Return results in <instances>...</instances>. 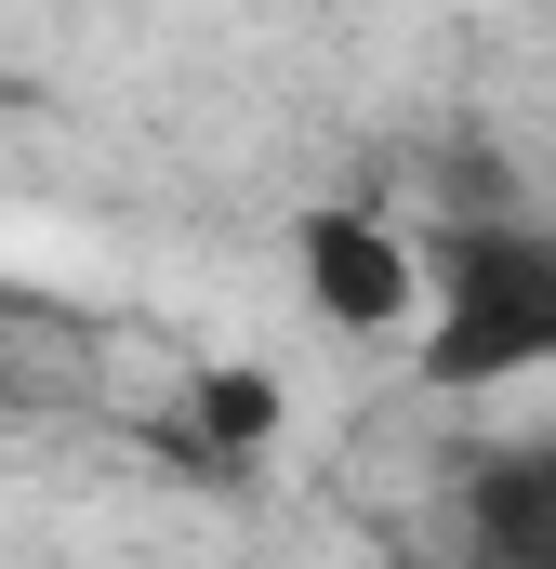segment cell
<instances>
[{
	"instance_id": "277c9868",
	"label": "cell",
	"mask_w": 556,
	"mask_h": 569,
	"mask_svg": "<svg viewBox=\"0 0 556 569\" xmlns=\"http://www.w3.org/2000/svg\"><path fill=\"white\" fill-rule=\"evenodd\" d=\"M278 411H291V398H278V371H252V358H212V371H199V385H186V450H199V463H252V450H266L278 437Z\"/></svg>"
},
{
	"instance_id": "7a4b0ae2",
	"label": "cell",
	"mask_w": 556,
	"mask_h": 569,
	"mask_svg": "<svg viewBox=\"0 0 556 569\" xmlns=\"http://www.w3.org/2000/svg\"><path fill=\"white\" fill-rule=\"evenodd\" d=\"M291 266H305V305H318L345 345H411L424 305H437L424 239L398 212H371V199H318V212L291 226Z\"/></svg>"
},
{
	"instance_id": "6da1fadb",
	"label": "cell",
	"mask_w": 556,
	"mask_h": 569,
	"mask_svg": "<svg viewBox=\"0 0 556 569\" xmlns=\"http://www.w3.org/2000/svg\"><path fill=\"white\" fill-rule=\"evenodd\" d=\"M424 266H437V305H424V331H411V371L437 398H490V385L556 371V226L544 212L450 226Z\"/></svg>"
},
{
	"instance_id": "3957f363",
	"label": "cell",
	"mask_w": 556,
	"mask_h": 569,
	"mask_svg": "<svg viewBox=\"0 0 556 569\" xmlns=\"http://www.w3.org/2000/svg\"><path fill=\"white\" fill-rule=\"evenodd\" d=\"M464 557L477 569H556V437H517L464 477Z\"/></svg>"
}]
</instances>
